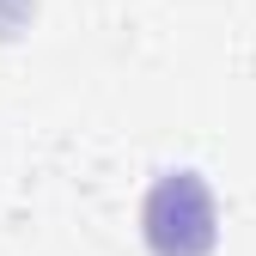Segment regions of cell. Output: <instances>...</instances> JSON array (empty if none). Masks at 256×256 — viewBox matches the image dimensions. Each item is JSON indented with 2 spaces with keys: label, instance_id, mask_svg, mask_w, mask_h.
<instances>
[{
  "label": "cell",
  "instance_id": "obj_1",
  "mask_svg": "<svg viewBox=\"0 0 256 256\" xmlns=\"http://www.w3.org/2000/svg\"><path fill=\"white\" fill-rule=\"evenodd\" d=\"M140 238L152 256H214L220 244V202L196 165H165L146 183Z\"/></svg>",
  "mask_w": 256,
  "mask_h": 256
},
{
  "label": "cell",
  "instance_id": "obj_2",
  "mask_svg": "<svg viewBox=\"0 0 256 256\" xmlns=\"http://www.w3.org/2000/svg\"><path fill=\"white\" fill-rule=\"evenodd\" d=\"M18 6H30V0H18ZM0 37H12V24H6V12H0Z\"/></svg>",
  "mask_w": 256,
  "mask_h": 256
}]
</instances>
